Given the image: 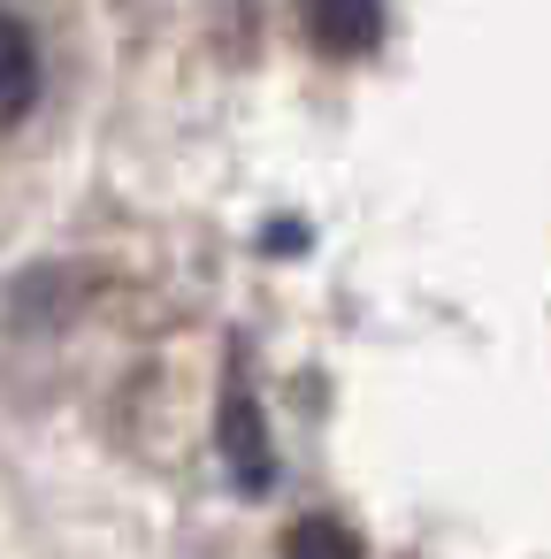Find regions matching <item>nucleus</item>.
I'll use <instances>...</instances> for the list:
<instances>
[{"mask_svg":"<svg viewBox=\"0 0 551 559\" xmlns=\"http://www.w3.org/2000/svg\"><path fill=\"white\" fill-rule=\"evenodd\" d=\"M32 93H39V47H32V32L9 9H0V123L24 116Z\"/></svg>","mask_w":551,"mask_h":559,"instance_id":"2","label":"nucleus"},{"mask_svg":"<svg viewBox=\"0 0 551 559\" xmlns=\"http://www.w3.org/2000/svg\"><path fill=\"white\" fill-rule=\"evenodd\" d=\"M284 559H360V536L345 521H330V513H307V521H291Z\"/></svg>","mask_w":551,"mask_h":559,"instance_id":"3","label":"nucleus"},{"mask_svg":"<svg viewBox=\"0 0 551 559\" xmlns=\"http://www.w3.org/2000/svg\"><path fill=\"white\" fill-rule=\"evenodd\" d=\"M299 24H307V39H314L330 62H360V55H375V39H383V9H375V0H307Z\"/></svg>","mask_w":551,"mask_h":559,"instance_id":"1","label":"nucleus"}]
</instances>
